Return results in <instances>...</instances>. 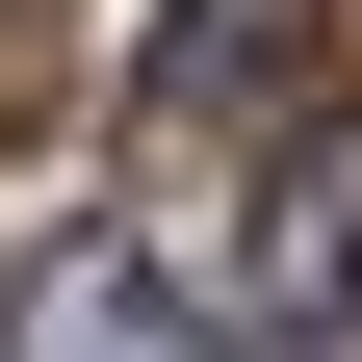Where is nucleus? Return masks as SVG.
<instances>
[{"label": "nucleus", "instance_id": "nucleus-1", "mask_svg": "<svg viewBox=\"0 0 362 362\" xmlns=\"http://www.w3.org/2000/svg\"><path fill=\"white\" fill-rule=\"evenodd\" d=\"M337 285H362V104L259 156V337H337Z\"/></svg>", "mask_w": 362, "mask_h": 362}, {"label": "nucleus", "instance_id": "nucleus-3", "mask_svg": "<svg viewBox=\"0 0 362 362\" xmlns=\"http://www.w3.org/2000/svg\"><path fill=\"white\" fill-rule=\"evenodd\" d=\"M0 362H207V310H181V285H156V259H104V233H78V259H52V285L0 310Z\"/></svg>", "mask_w": 362, "mask_h": 362}, {"label": "nucleus", "instance_id": "nucleus-2", "mask_svg": "<svg viewBox=\"0 0 362 362\" xmlns=\"http://www.w3.org/2000/svg\"><path fill=\"white\" fill-rule=\"evenodd\" d=\"M310 78V0H181L156 26V78H129V129H156V156H207V129L233 104H285Z\"/></svg>", "mask_w": 362, "mask_h": 362}]
</instances>
